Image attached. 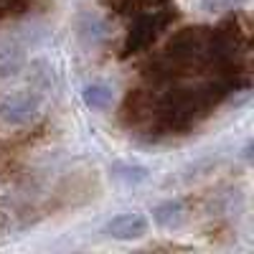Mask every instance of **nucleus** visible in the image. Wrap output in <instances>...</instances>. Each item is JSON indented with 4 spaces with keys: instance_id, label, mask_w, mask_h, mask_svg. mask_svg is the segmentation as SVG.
<instances>
[{
    "instance_id": "3",
    "label": "nucleus",
    "mask_w": 254,
    "mask_h": 254,
    "mask_svg": "<svg viewBox=\"0 0 254 254\" xmlns=\"http://www.w3.org/2000/svg\"><path fill=\"white\" fill-rule=\"evenodd\" d=\"M102 234H107L110 239H117V242L142 239L147 234V219L142 214H120L104 224Z\"/></svg>"
},
{
    "instance_id": "2",
    "label": "nucleus",
    "mask_w": 254,
    "mask_h": 254,
    "mask_svg": "<svg viewBox=\"0 0 254 254\" xmlns=\"http://www.w3.org/2000/svg\"><path fill=\"white\" fill-rule=\"evenodd\" d=\"M38 107H41V99L33 92H15L0 102V120L13 127H23L36 120Z\"/></svg>"
},
{
    "instance_id": "4",
    "label": "nucleus",
    "mask_w": 254,
    "mask_h": 254,
    "mask_svg": "<svg viewBox=\"0 0 254 254\" xmlns=\"http://www.w3.org/2000/svg\"><path fill=\"white\" fill-rule=\"evenodd\" d=\"M153 112H155V102L153 97L142 92V89H135L125 97V104H122V125L127 127H135V125H142L145 120H153Z\"/></svg>"
},
{
    "instance_id": "6",
    "label": "nucleus",
    "mask_w": 254,
    "mask_h": 254,
    "mask_svg": "<svg viewBox=\"0 0 254 254\" xmlns=\"http://www.w3.org/2000/svg\"><path fill=\"white\" fill-rule=\"evenodd\" d=\"M81 99H84V104H87L89 110H94V112H104V110H110V107H112L115 94H112V89L107 87V84L92 81V84H87V87L81 89Z\"/></svg>"
},
{
    "instance_id": "7",
    "label": "nucleus",
    "mask_w": 254,
    "mask_h": 254,
    "mask_svg": "<svg viewBox=\"0 0 254 254\" xmlns=\"http://www.w3.org/2000/svg\"><path fill=\"white\" fill-rule=\"evenodd\" d=\"M112 176L125 181V183H140L147 178V168L142 165H130V163H115L112 165Z\"/></svg>"
},
{
    "instance_id": "5",
    "label": "nucleus",
    "mask_w": 254,
    "mask_h": 254,
    "mask_svg": "<svg viewBox=\"0 0 254 254\" xmlns=\"http://www.w3.org/2000/svg\"><path fill=\"white\" fill-rule=\"evenodd\" d=\"M188 216L186 211V203L178 201V198H171V201H163L153 208V219L160 229H178Z\"/></svg>"
},
{
    "instance_id": "1",
    "label": "nucleus",
    "mask_w": 254,
    "mask_h": 254,
    "mask_svg": "<svg viewBox=\"0 0 254 254\" xmlns=\"http://www.w3.org/2000/svg\"><path fill=\"white\" fill-rule=\"evenodd\" d=\"M168 20H171V15H163L160 10L137 15L135 23L130 26V31H127L125 46H122V56H130V54L145 51V49L158 38V33L168 26Z\"/></svg>"
},
{
    "instance_id": "8",
    "label": "nucleus",
    "mask_w": 254,
    "mask_h": 254,
    "mask_svg": "<svg viewBox=\"0 0 254 254\" xmlns=\"http://www.w3.org/2000/svg\"><path fill=\"white\" fill-rule=\"evenodd\" d=\"M31 8H33V0H3L0 3V20L26 15Z\"/></svg>"
},
{
    "instance_id": "9",
    "label": "nucleus",
    "mask_w": 254,
    "mask_h": 254,
    "mask_svg": "<svg viewBox=\"0 0 254 254\" xmlns=\"http://www.w3.org/2000/svg\"><path fill=\"white\" fill-rule=\"evenodd\" d=\"M201 3H203L206 10L214 13V10H231V8H239L244 0H201Z\"/></svg>"
}]
</instances>
